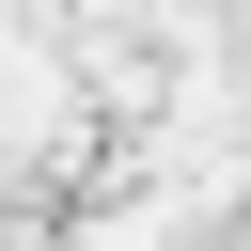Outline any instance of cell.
<instances>
[{
  "label": "cell",
  "instance_id": "cell-1",
  "mask_svg": "<svg viewBox=\"0 0 251 251\" xmlns=\"http://www.w3.org/2000/svg\"><path fill=\"white\" fill-rule=\"evenodd\" d=\"M235 251H251V235H235Z\"/></svg>",
  "mask_w": 251,
  "mask_h": 251
}]
</instances>
